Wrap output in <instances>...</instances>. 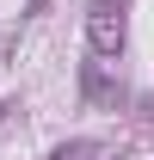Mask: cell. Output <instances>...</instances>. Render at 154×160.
Wrapping results in <instances>:
<instances>
[{
  "mask_svg": "<svg viewBox=\"0 0 154 160\" xmlns=\"http://www.w3.org/2000/svg\"><path fill=\"white\" fill-rule=\"evenodd\" d=\"M86 49L93 56H117L123 49V0H99L86 12Z\"/></svg>",
  "mask_w": 154,
  "mask_h": 160,
  "instance_id": "obj_1",
  "label": "cell"
}]
</instances>
